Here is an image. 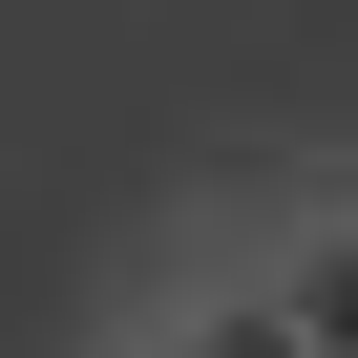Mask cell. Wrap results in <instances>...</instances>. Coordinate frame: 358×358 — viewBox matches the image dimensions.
<instances>
[{
	"mask_svg": "<svg viewBox=\"0 0 358 358\" xmlns=\"http://www.w3.org/2000/svg\"><path fill=\"white\" fill-rule=\"evenodd\" d=\"M274 295H295V337H316V358H358V211H316V232L274 253Z\"/></svg>",
	"mask_w": 358,
	"mask_h": 358,
	"instance_id": "1",
	"label": "cell"
},
{
	"mask_svg": "<svg viewBox=\"0 0 358 358\" xmlns=\"http://www.w3.org/2000/svg\"><path fill=\"white\" fill-rule=\"evenodd\" d=\"M148 358H316V337H295V295L253 274V295H190V316H169Z\"/></svg>",
	"mask_w": 358,
	"mask_h": 358,
	"instance_id": "2",
	"label": "cell"
}]
</instances>
